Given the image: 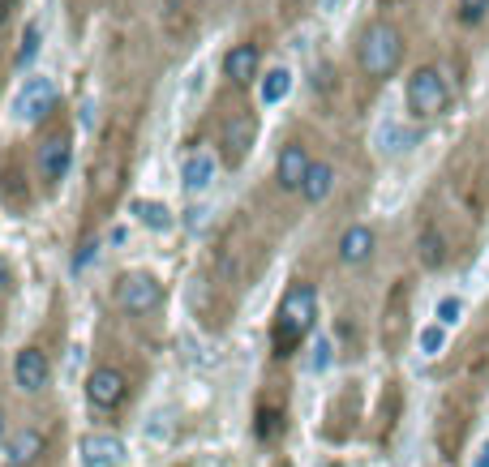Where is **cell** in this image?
Here are the masks:
<instances>
[{
    "mask_svg": "<svg viewBox=\"0 0 489 467\" xmlns=\"http://www.w3.org/2000/svg\"><path fill=\"white\" fill-rule=\"evenodd\" d=\"M313 318H318V291H313L310 283H292V288L283 291V300H279L275 330H271L279 360H283V356H292L296 348H301V338L310 335Z\"/></svg>",
    "mask_w": 489,
    "mask_h": 467,
    "instance_id": "1",
    "label": "cell"
},
{
    "mask_svg": "<svg viewBox=\"0 0 489 467\" xmlns=\"http://www.w3.org/2000/svg\"><path fill=\"white\" fill-rule=\"evenodd\" d=\"M357 61L369 78H391L395 69H399V61H404V34L395 31L391 22H369L360 31Z\"/></svg>",
    "mask_w": 489,
    "mask_h": 467,
    "instance_id": "2",
    "label": "cell"
},
{
    "mask_svg": "<svg viewBox=\"0 0 489 467\" xmlns=\"http://www.w3.org/2000/svg\"><path fill=\"white\" fill-rule=\"evenodd\" d=\"M125 172H129V150H125V133L112 129L99 146L95 163H91V197L95 202H112L125 185Z\"/></svg>",
    "mask_w": 489,
    "mask_h": 467,
    "instance_id": "3",
    "label": "cell"
},
{
    "mask_svg": "<svg viewBox=\"0 0 489 467\" xmlns=\"http://www.w3.org/2000/svg\"><path fill=\"white\" fill-rule=\"evenodd\" d=\"M408 112L412 116H438L446 112V103H451V86H446V73L434 65H421L412 78H408Z\"/></svg>",
    "mask_w": 489,
    "mask_h": 467,
    "instance_id": "4",
    "label": "cell"
},
{
    "mask_svg": "<svg viewBox=\"0 0 489 467\" xmlns=\"http://www.w3.org/2000/svg\"><path fill=\"white\" fill-rule=\"evenodd\" d=\"M159 300H163V288L159 279H150V274H125L116 283V305L125 313H150V309H159Z\"/></svg>",
    "mask_w": 489,
    "mask_h": 467,
    "instance_id": "5",
    "label": "cell"
},
{
    "mask_svg": "<svg viewBox=\"0 0 489 467\" xmlns=\"http://www.w3.org/2000/svg\"><path fill=\"white\" fill-rule=\"evenodd\" d=\"M56 99L61 95H56V81L52 78H26V86L17 91V116L39 125V120H48L56 112Z\"/></svg>",
    "mask_w": 489,
    "mask_h": 467,
    "instance_id": "6",
    "label": "cell"
},
{
    "mask_svg": "<svg viewBox=\"0 0 489 467\" xmlns=\"http://www.w3.org/2000/svg\"><path fill=\"white\" fill-rule=\"evenodd\" d=\"M125 390H129V382H125V373L112 369V365H103V369H95L86 377V403H91L95 412H116L120 399H125Z\"/></svg>",
    "mask_w": 489,
    "mask_h": 467,
    "instance_id": "7",
    "label": "cell"
},
{
    "mask_svg": "<svg viewBox=\"0 0 489 467\" xmlns=\"http://www.w3.org/2000/svg\"><path fill=\"white\" fill-rule=\"evenodd\" d=\"M69 163H73V138L69 133H48L43 146H39V176H43V185L65 180Z\"/></svg>",
    "mask_w": 489,
    "mask_h": 467,
    "instance_id": "8",
    "label": "cell"
},
{
    "mask_svg": "<svg viewBox=\"0 0 489 467\" xmlns=\"http://www.w3.org/2000/svg\"><path fill=\"white\" fill-rule=\"evenodd\" d=\"M197 0H163L159 9V31L172 39V43H185L189 34L197 31Z\"/></svg>",
    "mask_w": 489,
    "mask_h": 467,
    "instance_id": "9",
    "label": "cell"
},
{
    "mask_svg": "<svg viewBox=\"0 0 489 467\" xmlns=\"http://www.w3.org/2000/svg\"><path fill=\"white\" fill-rule=\"evenodd\" d=\"M254 138H258V125H254V116L249 112H236L224 125V159L232 163V167H241L244 159H249V150H254Z\"/></svg>",
    "mask_w": 489,
    "mask_h": 467,
    "instance_id": "10",
    "label": "cell"
},
{
    "mask_svg": "<svg viewBox=\"0 0 489 467\" xmlns=\"http://www.w3.org/2000/svg\"><path fill=\"white\" fill-rule=\"evenodd\" d=\"M310 150L301 142H288L283 150H279V163H275V180H279V189H301L305 185V176H310Z\"/></svg>",
    "mask_w": 489,
    "mask_h": 467,
    "instance_id": "11",
    "label": "cell"
},
{
    "mask_svg": "<svg viewBox=\"0 0 489 467\" xmlns=\"http://www.w3.org/2000/svg\"><path fill=\"white\" fill-rule=\"evenodd\" d=\"M48 373H52L48 369V356L39 352V348H22V352L14 356V382L22 390H31V395H34V390H43V386H48Z\"/></svg>",
    "mask_w": 489,
    "mask_h": 467,
    "instance_id": "12",
    "label": "cell"
},
{
    "mask_svg": "<svg viewBox=\"0 0 489 467\" xmlns=\"http://www.w3.org/2000/svg\"><path fill=\"white\" fill-rule=\"evenodd\" d=\"M215 155L211 150H189L185 155V163H180V185L189 189V194H206L211 189V180H215Z\"/></svg>",
    "mask_w": 489,
    "mask_h": 467,
    "instance_id": "13",
    "label": "cell"
},
{
    "mask_svg": "<svg viewBox=\"0 0 489 467\" xmlns=\"http://www.w3.org/2000/svg\"><path fill=\"white\" fill-rule=\"evenodd\" d=\"M82 459H86V467H116L125 459V442L112 434H91L82 442Z\"/></svg>",
    "mask_w": 489,
    "mask_h": 467,
    "instance_id": "14",
    "label": "cell"
},
{
    "mask_svg": "<svg viewBox=\"0 0 489 467\" xmlns=\"http://www.w3.org/2000/svg\"><path fill=\"white\" fill-rule=\"evenodd\" d=\"M369 258H374V227L352 224L340 236V262L343 266H360V262H369Z\"/></svg>",
    "mask_w": 489,
    "mask_h": 467,
    "instance_id": "15",
    "label": "cell"
},
{
    "mask_svg": "<svg viewBox=\"0 0 489 467\" xmlns=\"http://www.w3.org/2000/svg\"><path fill=\"white\" fill-rule=\"evenodd\" d=\"M258 65H262V52L254 48V43H236V48H228V56H224V73H228L236 86L258 78Z\"/></svg>",
    "mask_w": 489,
    "mask_h": 467,
    "instance_id": "16",
    "label": "cell"
},
{
    "mask_svg": "<svg viewBox=\"0 0 489 467\" xmlns=\"http://www.w3.org/2000/svg\"><path fill=\"white\" fill-rule=\"evenodd\" d=\"M39 454H43V434L39 429H22V434L5 442V463L9 467H31Z\"/></svg>",
    "mask_w": 489,
    "mask_h": 467,
    "instance_id": "17",
    "label": "cell"
},
{
    "mask_svg": "<svg viewBox=\"0 0 489 467\" xmlns=\"http://www.w3.org/2000/svg\"><path fill=\"white\" fill-rule=\"evenodd\" d=\"M331 189H335V167H331V163L313 159L310 176H305V185H301V197L318 206V202H326V197H331Z\"/></svg>",
    "mask_w": 489,
    "mask_h": 467,
    "instance_id": "18",
    "label": "cell"
},
{
    "mask_svg": "<svg viewBox=\"0 0 489 467\" xmlns=\"http://www.w3.org/2000/svg\"><path fill=\"white\" fill-rule=\"evenodd\" d=\"M129 210L138 214V224L150 227V232H168V227L177 224V219H172V210L163 206V202H150V197H133Z\"/></svg>",
    "mask_w": 489,
    "mask_h": 467,
    "instance_id": "19",
    "label": "cell"
},
{
    "mask_svg": "<svg viewBox=\"0 0 489 467\" xmlns=\"http://www.w3.org/2000/svg\"><path fill=\"white\" fill-rule=\"evenodd\" d=\"M288 91H292V73H288V69H271V73H266V78H262V103H266V108H271V103H279V99L288 95Z\"/></svg>",
    "mask_w": 489,
    "mask_h": 467,
    "instance_id": "20",
    "label": "cell"
},
{
    "mask_svg": "<svg viewBox=\"0 0 489 467\" xmlns=\"http://www.w3.org/2000/svg\"><path fill=\"white\" fill-rule=\"evenodd\" d=\"M417 249H421V262L434 271V266H442L446 262V249H442V236H438V227H425L421 236H417Z\"/></svg>",
    "mask_w": 489,
    "mask_h": 467,
    "instance_id": "21",
    "label": "cell"
},
{
    "mask_svg": "<svg viewBox=\"0 0 489 467\" xmlns=\"http://www.w3.org/2000/svg\"><path fill=\"white\" fill-rule=\"evenodd\" d=\"M283 434V412L279 407H258V437L262 442H275Z\"/></svg>",
    "mask_w": 489,
    "mask_h": 467,
    "instance_id": "22",
    "label": "cell"
},
{
    "mask_svg": "<svg viewBox=\"0 0 489 467\" xmlns=\"http://www.w3.org/2000/svg\"><path fill=\"white\" fill-rule=\"evenodd\" d=\"M34 56H39V26H26V34H22V48H17V69H31Z\"/></svg>",
    "mask_w": 489,
    "mask_h": 467,
    "instance_id": "23",
    "label": "cell"
},
{
    "mask_svg": "<svg viewBox=\"0 0 489 467\" xmlns=\"http://www.w3.org/2000/svg\"><path fill=\"white\" fill-rule=\"evenodd\" d=\"M442 348H446V326H438V322L425 326V330H421V352L425 356H438Z\"/></svg>",
    "mask_w": 489,
    "mask_h": 467,
    "instance_id": "24",
    "label": "cell"
},
{
    "mask_svg": "<svg viewBox=\"0 0 489 467\" xmlns=\"http://www.w3.org/2000/svg\"><path fill=\"white\" fill-rule=\"evenodd\" d=\"M464 318V300L459 296H442L438 300V326H455Z\"/></svg>",
    "mask_w": 489,
    "mask_h": 467,
    "instance_id": "25",
    "label": "cell"
},
{
    "mask_svg": "<svg viewBox=\"0 0 489 467\" xmlns=\"http://www.w3.org/2000/svg\"><path fill=\"white\" fill-rule=\"evenodd\" d=\"M485 14H489V0H459V22L476 26V22H485Z\"/></svg>",
    "mask_w": 489,
    "mask_h": 467,
    "instance_id": "26",
    "label": "cell"
},
{
    "mask_svg": "<svg viewBox=\"0 0 489 467\" xmlns=\"http://www.w3.org/2000/svg\"><path fill=\"white\" fill-rule=\"evenodd\" d=\"M326 360H331V343L318 338V343H313V356H310V369H326Z\"/></svg>",
    "mask_w": 489,
    "mask_h": 467,
    "instance_id": "27",
    "label": "cell"
},
{
    "mask_svg": "<svg viewBox=\"0 0 489 467\" xmlns=\"http://www.w3.org/2000/svg\"><path fill=\"white\" fill-rule=\"evenodd\" d=\"M95 253H99V241H95V244H82V253H78V262H73V266L82 271V266H86V262L95 258Z\"/></svg>",
    "mask_w": 489,
    "mask_h": 467,
    "instance_id": "28",
    "label": "cell"
},
{
    "mask_svg": "<svg viewBox=\"0 0 489 467\" xmlns=\"http://www.w3.org/2000/svg\"><path fill=\"white\" fill-rule=\"evenodd\" d=\"M473 467H489V442H481V446H476V459H473Z\"/></svg>",
    "mask_w": 489,
    "mask_h": 467,
    "instance_id": "29",
    "label": "cell"
},
{
    "mask_svg": "<svg viewBox=\"0 0 489 467\" xmlns=\"http://www.w3.org/2000/svg\"><path fill=\"white\" fill-rule=\"evenodd\" d=\"M5 288H9V262L0 258V291H5Z\"/></svg>",
    "mask_w": 489,
    "mask_h": 467,
    "instance_id": "30",
    "label": "cell"
},
{
    "mask_svg": "<svg viewBox=\"0 0 489 467\" xmlns=\"http://www.w3.org/2000/svg\"><path fill=\"white\" fill-rule=\"evenodd\" d=\"M335 5H340V0H318V9H322V14H331Z\"/></svg>",
    "mask_w": 489,
    "mask_h": 467,
    "instance_id": "31",
    "label": "cell"
},
{
    "mask_svg": "<svg viewBox=\"0 0 489 467\" xmlns=\"http://www.w3.org/2000/svg\"><path fill=\"white\" fill-rule=\"evenodd\" d=\"M14 5H17V0H0V17L9 14V9H14Z\"/></svg>",
    "mask_w": 489,
    "mask_h": 467,
    "instance_id": "32",
    "label": "cell"
},
{
    "mask_svg": "<svg viewBox=\"0 0 489 467\" xmlns=\"http://www.w3.org/2000/svg\"><path fill=\"white\" fill-rule=\"evenodd\" d=\"M5 442H9V437H5V416H0V446H5Z\"/></svg>",
    "mask_w": 489,
    "mask_h": 467,
    "instance_id": "33",
    "label": "cell"
},
{
    "mask_svg": "<svg viewBox=\"0 0 489 467\" xmlns=\"http://www.w3.org/2000/svg\"><path fill=\"white\" fill-rule=\"evenodd\" d=\"M387 5H395V0H387Z\"/></svg>",
    "mask_w": 489,
    "mask_h": 467,
    "instance_id": "34",
    "label": "cell"
}]
</instances>
